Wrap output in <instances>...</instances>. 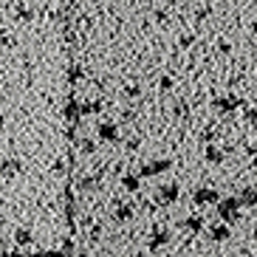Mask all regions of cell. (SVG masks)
Instances as JSON below:
<instances>
[{"instance_id": "obj_23", "label": "cell", "mask_w": 257, "mask_h": 257, "mask_svg": "<svg viewBox=\"0 0 257 257\" xmlns=\"http://www.w3.org/2000/svg\"><path fill=\"white\" fill-rule=\"evenodd\" d=\"M251 156H254V161H251V164H254V170H257V150H251Z\"/></svg>"}, {"instance_id": "obj_11", "label": "cell", "mask_w": 257, "mask_h": 257, "mask_svg": "<svg viewBox=\"0 0 257 257\" xmlns=\"http://www.w3.org/2000/svg\"><path fill=\"white\" fill-rule=\"evenodd\" d=\"M62 116H65L68 121H79V119H82L79 102H76V99H68V102H65V110H62Z\"/></svg>"}, {"instance_id": "obj_13", "label": "cell", "mask_w": 257, "mask_h": 257, "mask_svg": "<svg viewBox=\"0 0 257 257\" xmlns=\"http://www.w3.org/2000/svg\"><path fill=\"white\" fill-rule=\"evenodd\" d=\"M121 187L127 189V192H139V187H142V175L124 173V175H121Z\"/></svg>"}, {"instance_id": "obj_15", "label": "cell", "mask_w": 257, "mask_h": 257, "mask_svg": "<svg viewBox=\"0 0 257 257\" xmlns=\"http://www.w3.org/2000/svg\"><path fill=\"white\" fill-rule=\"evenodd\" d=\"M76 147H79L82 156H93L96 153V142H91V139H76Z\"/></svg>"}, {"instance_id": "obj_17", "label": "cell", "mask_w": 257, "mask_h": 257, "mask_svg": "<svg viewBox=\"0 0 257 257\" xmlns=\"http://www.w3.org/2000/svg\"><path fill=\"white\" fill-rule=\"evenodd\" d=\"M15 240L20 243V246H29V243H31V232H29V229H17Z\"/></svg>"}, {"instance_id": "obj_6", "label": "cell", "mask_w": 257, "mask_h": 257, "mask_svg": "<svg viewBox=\"0 0 257 257\" xmlns=\"http://www.w3.org/2000/svg\"><path fill=\"white\" fill-rule=\"evenodd\" d=\"M218 189L215 187H198L195 192H192V204L195 206H209V204H215L218 201Z\"/></svg>"}, {"instance_id": "obj_16", "label": "cell", "mask_w": 257, "mask_h": 257, "mask_svg": "<svg viewBox=\"0 0 257 257\" xmlns=\"http://www.w3.org/2000/svg\"><path fill=\"white\" fill-rule=\"evenodd\" d=\"M20 170H23V164H20V161H15V159L3 161V175H15V173H20Z\"/></svg>"}, {"instance_id": "obj_18", "label": "cell", "mask_w": 257, "mask_h": 257, "mask_svg": "<svg viewBox=\"0 0 257 257\" xmlns=\"http://www.w3.org/2000/svg\"><path fill=\"white\" fill-rule=\"evenodd\" d=\"M68 79H71V82H79V79H82V68H79V65H71V68H68Z\"/></svg>"}, {"instance_id": "obj_2", "label": "cell", "mask_w": 257, "mask_h": 257, "mask_svg": "<svg viewBox=\"0 0 257 257\" xmlns=\"http://www.w3.org/2000/svg\"><path fill=\"white\" fill-rule=\"evenodd\" d=\"M173 167V161L170 159H150V161H144L142 164V178H159V175H164L167 170Z\"/></svg>"}, {"instance_id": "obj_4", "label": "cell", "mask_w": 257, "mask_h": 257, "mask_svg": "<svg viewBox=\"0 0 257 257\" xmlns=\"http://www.w3.org/2000/svg\"><path fill=\"white\" fill-rule=\"evenodd\" d=\"M240 107V99L234 96V93H229V96H220V99H215L212 102V110L218 116H229V113H234Z\"/></svg>"}, {"instance_id": "obj_12", "label": "cell", "mask_w": 257, "mask_h": 257, "mask_svg": "<svg viewBox=\"0 0 257 257\" xmlns=\"http://www.w3.org/2000/svg\"><path fill=\"white\" fill-rule=\"evenodd\" d=\"M178 226H184L187 232H195L198 234L201 229H204V218H201V215H189V218H184Z\"/></svg>"}, {"instance_id": "obj_21", "label": "cell", "mask_w": 257, "mask_h": 257, "mask_svg": "<svg viewBox=\"0 0 257 257\" xmlns=\"http://www.w3.org/2000/svg\"><path fill=\"white\" fill-rule=\"evenodd\" d=\"M139 144H142L139 139H130V142H127V150H139Z\"/></svg>"}, {"instance_id": "obj_3", "label": "cell", "mask_w": 257, "mask_h": 257, "mask_svg": "<svg viewBox=\"0 0 257 257\" xmlns=\"http://www.w3.org/2000/svg\"><path fill=\"white\" fill-rule=\"evenodd\" d=\"M178 198H181V187H178V184H161V187L156 189V201H159L161 206L178 204Z\"/></svg>"}, {"instance_id": "obj_7", "label": "cell", "mask_w": 257, "mask_h": 257, "mask_svg": "<svg viewBox=\"0 0 257 257\" xmlns=\"http://www.w3.org/2000/svg\"><path fill=\"white\" fill-rule=\"evenodd\" d=\"M96 136H99V142H107V144H116L121 139L119 136V127H116V124H110V121H102V124H99Z\"/></svg>"}, {"instance_id": "obj_10", "label": "cell", "mask_w": 257, "mask_h": 257, "mask_svg": "<svg viewBox=\"0 0 257 257\" xmlns=\"http://www.w3.org/2000/svg\"><path fill=\"white\" fill-rule=\"evenodd\" d=\"M237 201H240V206H257V187H243L240 195H237Z\"/></svg>"}, {"instance_id": "obj_8", "label": "cell", "mask_w": 257, "mask_h": 257, "mask_svg": "<svg viewBox=\"0 0 257 257\" xmlns=\"http://www.w3.org/2000/svg\"><path fill=\"white\" fill-rule=\"evenodd\" d=\"M113 218H116V223H127V220H133V206L124 204V201H116L113 204Z\"/></svg>"}, {"instance_id": "obj_20", "label": "cell", "mask_w": 257, "mask_h": 257, "mask_svg": "<svg viewBox=\"0 0 257 257\" xmlns=\"http://www.w3.org/2000/svg\"><path fill=\"white\" fill-rule=\"evenodd\" d=\"M161 91H170V88H173V79H170V76H161Z\"/></svg>"}, {"instance_id": "obj_14", "label": "cell", "mask_w": 257, "mask_h": 257, "mask_svg": "<svg viewBox=\"0 0 257 257\" xmlns=\"http://www.w3.org/2000/svg\"><path fill=\"white\" fill-rule=\"evenodd\" d=\"M204 159L209 161V164H220V161L226 159V156H223V150H220V147H215V144H206Z\"/></svg>"}, {"instance_id": "obj_22", "label": "cell", "mask_w": 257, "mask_h": 257, "mask_svg": "<svg viewBox=\"0 0 257 257\" xmlns=\"http://www.w3.org/2000/svg\"><path fill=\"white\" fill-rule=\"evenodd\" d=\"M251 31H254V34H257V17H254V20H251Z\"/></svg>"}, {"instance_id": "obj_19", "label": "cell", "mask_w": 257, "mask_h": 257, "mask_svg": "<svg viewBox=\"0 0 257 257\" xmlns=\"http://www.w3.org/2000/svg\"><path fill=\"white\" fill-rule=\"evenodd\" d=\"M243 119L249 121V124H257V110H254V107H249V110L243 113Z\"/></svg>"}, {"instance_id": "obj_5", "label": "cell", "mask_w": 257, "mask_h": 257, "mask_svg": "<svg viewBox=\"0 0 257 257\" xmlns=\"http://www.w3.org/2000/svg\"><path fill=\"white\" fill-rule=\"evenodd\" d=\"M173 240V232L164 226V223H159V226L153 229V234H150V240H147V249L150 251H156V249H161V246H167V243Z\"/></svg>"}, {"instance_id": "obj_24", "label": "cell", "mask_w": 257, "mask_h": 257, "mask_svg": "<svg viewBox=\"0 0 257 257\" xmlns=\"http://www.w3.org/2000/svg\"><path fill=\"white\" fill-rule=\"evenodd\" d=\"M254 237H257V223H254Z\"/></svg>"}, {"instance_id": "obj_9", "label": "cell", "mask_w": 257, "mask_h": 257, "mask_svg": "<svg viewBox=\"0 0 257 257\" xmlns=\"http://www.w3.org/2000/svg\"><path fill=\"white\" fill-rule=\"evenodd\" d=\"M229 223H215V226H209V240L215 243H226L229 240Z\"/></svg>"}, {"instance_id": "obj_1", "label": "cell", "mask_w": 257, "mask_h": 257, "mask_svg": "<svg viewBox=\"0 0 257 257\" xmlns=\"http://www.w3.org/2000/svg\"><path fill=\"white\" fill-rule=\"evenodd\" d=\"M218 204V218L223 220V223H237L240 220V201L237 198H218L215 201Z\"/></svg>"}]
</instances>
